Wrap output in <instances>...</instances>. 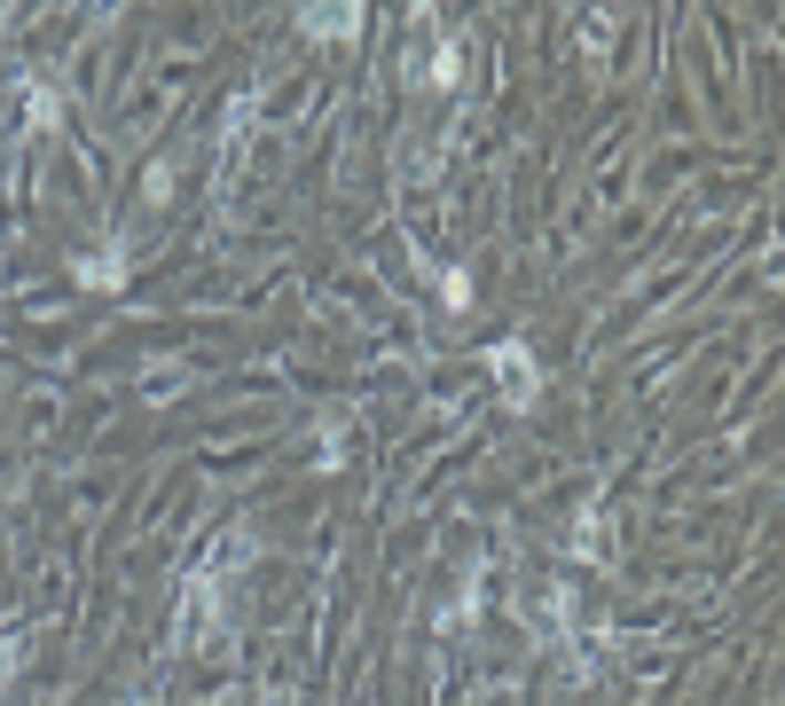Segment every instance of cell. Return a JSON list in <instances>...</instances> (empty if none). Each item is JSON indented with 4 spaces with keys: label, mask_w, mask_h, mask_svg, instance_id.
I'll use <instances>...</instances> for the list:
<instances>
[{
    "label": "cell",
    "mask_w": 785,
    "mask_h": 706,
    "mask_svg": "<svg viewBox=\"0 0 785 706\" xmlns=\"http://www.w3.org/2000/svg\"><path fill=\"white\" fill-rule=\"evenodd\" d=\"M495 377H503L518 401H535V362H527V345H495Z\"/></svg>",
    "instance_id": "6da1fadb"
}]
</instances>
